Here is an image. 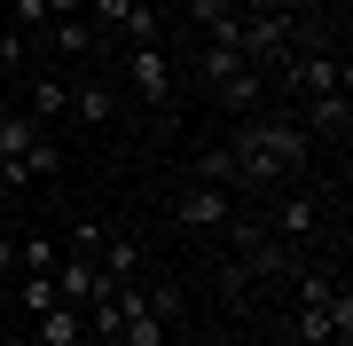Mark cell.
I'll use <instances>...</instances> for the list:
<instances>
[{"label":"cell","instance_id":"cell-1","mask_svg":"<svg viewBox=\"0 0 353 346\" xmlns=\"http://www.w3.org/2000/svg\"><path fill=\"white\" fill-rule=\"evenodd\" d=\"M228 157H236V181L243 189H290V181L314 173V142L290 110L275 118H243L236 134H228Z\"/></svg>","mask_w":353,"mask_h":346},{"label":"cell","instance_id":"cell-2","mask_svg":"<svg viewBox=\"0 0 353 346\" xmlns=\"http://www.w3.org/2000/svg\"><path fill=\"white\" fill-rule=\"evenodd\" d=\"M55 166H63V150H55L48 134H39L32 110H0V181H48Z\"/></svg>","mask_w":353,"mask_h":346},{"label":"cell","instance_id":"cell-3","mask_svg":"<svg viewBox=\"0 0 353 346\" xmlns=\"http://www.w3.org/2000/svg\"><path fill=\"white\" fill-rule=\"evenodd\" d=\"M259 220H267V236H275V244L306 252V244H322V220H330V205H322L314 189H306V181H290V189H283V197H275V205H267Z\"/></svg>","mask_w":353,"mask_h":346},{"label":"cell","instance_id":"cell-4","mask_svg":"<svg viewBox=\"0 0 353 346\" xmlns=\"http://www.w3.org/2000/svg\"><path fill=\"white\" fill-rule=\"evenodd\" d=\"M267 87H283L290 103H306V95H330V87H345V55H330L322 39H314V48H299L275 79H267Z\"/></svg>","mask_w":353,"mask_h":346},{"label":"cell","instance_id":"cell-5","mask_svg":"<svg viewBox=\"0 0 353 346\" xmlns=\"http://www.w3.org/2000/svg\"><path fill=\"white\" fill-rule=\"evenodd\" d=\"M126 79H134V95H141V103H150L157 118H173V55H165L157 39L126 48Z\"/></svg>","mask_w":353,"mask_h":346},{"label":"cell","instance_id":"cell-6","mask_svg":"<svg viewBox=\"0 0 353 346\" xmlns=\"http://www.w3.org/2000/svg\"><path fill=\"white\" fill-rule=\"evenodd\" d=\"M290 118L306 126V142H338V150L353 142V95H345V87H330V95H306V103L290 110Z\"/></svg>","mask_w":353,"mask_h":346},{"label":"cell","instance_id":"cell-7","mask_svg":"<svg viewBox=\"0 0 353 346\" xmlns=\"http://www.w3.org/2000/svg\"><path fill=\"white\" fill-rule=\"evenodd\" d=\"M173 220H181V229H228V220H236V197H228L220 189V181H189V189H181L173 197Z\"/></svg>","mask_w":353,"mask_h":346},{"label":"cell","instance_id":"cell-8","mask_svg":"<svg viewBox=\"0 0 353 346\" xmlns=\"http://www.w3.org/2000/svg\"><path fill=\"white\" fill-rule=\"evenodd\" d=\"M267 95H275V87H267V71H259V64H236L228 79H212V103H220V110H236V118H259Z\"/></svg>","mask_w":353,"mask_h":346},{"label":"cell","instance_id":"cell-9","mask_svg":"<svg viewBox=\"0 0 353 346\" xmlns=\"http://www.w3.org/2000/svg\"><path fill=\"white\" fill-rule=\"evenodd\" d=\"M71 118H79V126H110V118H118V95H110V79L79 71V79H71Z\"/></svg>","mask_w":353,"mask_h":346},{"label":"cell","instance_id":"cell-10","mask_svg":"<svg viewBox=\"0 0 353 346\" xmlns=\"http://www.w3.org/2000/svg\"><path fill=\"white\" fill-rule=\"evenodd\" d=\"M87 338V307H48L32 315V346H79Z\"/></svg>","mask_w":353,"mask_h":346},{"label":"cell","instance_id":"cell-11","mask_svg":"<svg viewBox=\"0 0 353 346\" xmlns=\"http://www.w3.org/2000/svg\"><path fill=\"white\" fill-rule=\"evenodd\" d=\"M189 16H196V32L212 39V48H236L243 39V16L228 8V0H189Z\"/></svg>","mask_w":353,"mask_h":346},{"label":"cell","instance_id":"cell-12","mask_svg":"<svg viewBox=\"0 0 353 346\" xmlns=\"http://www.w3.org/2000/svg\"><path fill=\"white\" fill-rule=\"evenodd\" d=\"M290 338H299V346H345L353 331H338L330 307H290Z\"/></svg>","mask_w":353,"mask_h":346},{"label":"cell","instance_id":"cell-13","mask_svg":"<svg viewBox=\"0 0 353 346\" xmlns=\"http://www.w3.org/2000/svg\"><path fill=\"white\" fill-rule=\"evenodd\" d=\"M173 338V323H165L150 299H134V315H126V331H118V346H165Z\"/></svg>","mask_w":353,"mask_h":346},{"label":"cell","instance_id":"cell-14","mask_svg":"<svg viewBox=\"0 0 353 346\" xmlns=\"http://www.w3.org/2000/svg\"><path fill=\"white\" fill-rule=\"evenodd\" d=\"M63 110H71V79L39 71V79H32V118H63Z\"/></svg>","mask_w":353,"mask_h":346},{"label":"cell","instance_id":"cell-15","mask_svg":"<svg viewBox=\"0 0 353 346\" xmlns=\"http://www.w3.org/2000/svg\"><path fill=\"white\" fill-rule=\"evenodd\" d=\"M24 55H39V39H24L16 24H0V79H16V71H24Z\"/></svg>","mask_w":353,"mask_h":346},{"label":"cell","instance_id":"cell-16","mask_svg":"<svg viewBox=\"0 0 353 346\" xmlns=\"http://www.w3.org/2000/svg\"><path fill=\"white\" fill-rule=\"evenodd\" d=\"M16 252H24V276H55V260H63V244H55V236H24Z\"/></svg>","mask_w":353,"mask_h":346},{"label":"cell","instance_id":"cell-17","mask_svg":"<svg viewBox=\"0 0 353 346\" xmlns=\"http://www.w3.org/2000/svg\"><path fill=\"white\" fill-rule=\"evenodd\" d=\"M16 307H24V315H48V307H63V299H55V276H24Z\"/></svg>","mask_w":353,"mask_h":346},{"label":"cell","instance_id":"cell-18","mask_svg":"<svg viewBox=\"0 0 353 346\" xmlns=\"http://www.w3.org/2000/svg\"><path fill=\"white\" fill-rule=\"evenodd\" d=\"M134 8H141V0H94V24H102V32H126Z\"/></svg>","mask_w":353,"mask_h":346},{"label":"cell","instance_id":"cell-19","mask_svg":"<svg viewBox=\"0 0 353 346\" xmlns=\"http://www.w3.org/2000/svg\"><path fill=\"white\" fill-rule=\"evenodd\" d=\"M236 64H243L236 48H204V87H212V79H228V71H236Z\"/></svg>","mask_w":353,"mask_h":346},{"label":"cell","instance_id":"cell-20","mask_svg":"<svg viewBox=\"0 0 353 346\" xmlns=\"http://www.w3.org/2000/svg\"><path fill=\"white\" fill-rule=\"evenodd\" d=\"M228 8H236V16H275L283 0H228Z\"/></svg>","mask_w":353,"mask_h":346},{"label":"cell","instance_id":"cell-21","mask_svg":"<svg viewBox=\"0 0 353 346\" xmlns=\"http://www.w3.org/2000/svg\"><path fill=\"white\" fill-rule=\"evenodd\" d=\"M79 8H87V0H48V16H55V24H63V16H79Z\"/></svg>","mask_w":353,"mask_h":346},{"label":"cell","instance_id":"cell-22","mask_svg":"<svg viewBox=\"0 0 353 346\" xmlns=\"http://www.w3.org/2000/svg\"><path fill=\"white\" fill-rule=\"evenodd\" d=\"M0 338H8V331H0Z\"/></svg>","mask_w":353,"mask_h":346}]
</instances>
